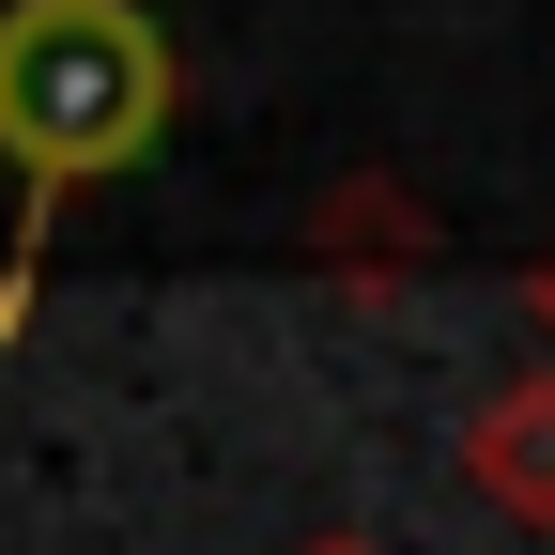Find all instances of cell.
I'll return each mask as SVG.
<instances>
[{
	"mask_svg": "<svg viewBox=\"0 0 555 555\" xmlns=\"http://www.w3.org/2000/svg\"><path fill=\"white\" fill-rule=\"evenodd\" d=\"M185 108V62L139 0H0V170L31 185L16 262H0V339L31 324V278H47V217L93 201L108 170H139Z\"/></svg>",
	"mask_w": 555,
	"mask_h": 555,
	"instance_id": "obj_1",
	"label": "cell"
},
{
	"mask_svg": "<svg viewBox=\"0 0 555 555\" xmlns=\"http://www.w3.org/2000/svg\"><path fill=\"white\" fill-rule=\"evenodd\" d=\"M309 262L339 278V294H386V278L433 262V201H416L401 170H356V185H324V217H309Z\"/></svg>",
	"mask_w": 555,
	"mask_h": 555,
	"instance_id": "obj_2",
	"label": "cell"
},
{
	"mask_svg": "<svg viewBox=\"0 0 555 555\" xmlns=\"http://www.w3.org/2000/svg\"><path fill=\"white\" fill-rule=\"evenodd\" d=\"M463 478H478L509 525H555V371H509L494 401L463 416Z\"/></svg>",
	"mask_w": 555,
	"mask_h": 555,
	"instance_id": "obj_3",
	"label": "cell"
},
{
	"mask_svg": "<svg viewBox=\"0 0 555 555\" xmlns=\"http://www.w3.org/2000/svg\"><path fill=\"white\" fill-rule=\"evenodd\" d=\"M525 309H540V339H555V247H540V262H525Z\"/></svg>",
	"mask_w": 555,
	"mask_h": 555,
	"instance_id": "obj_4",
	"label": "cell"
},
{
	"mask_svg": "<svg viewBox=\"0 0 555 555\" xmlns=\"http://www.w3.org/2000/svg\"><path fill=\"white\" fill-rule=\"evenodd\" d=\"M309 555H371V540H309Z\"/></svg>",
	"mask_w": 555,
	"mask_h": 555,
	"instance_id": "obj_5",
	"label": "cell"
}]
</instances>
